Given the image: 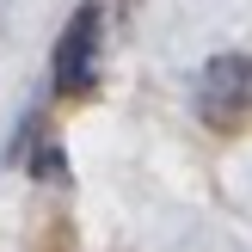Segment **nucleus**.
<instances>
[{
  "label": "nucleus",
  "mask_w": 252,
  "mask_h": 252,
  "mask_svg": "<svg viewBox=\"0 0 252 252\" xmlns=\"http://www.w3.org/2000/svg\"><path fill=\"white\" fill-rule=\"evenodd\" d=\"M191 105L203 117V129L216 135H240L252 123V56L240 49H221L197 68V86H191Z\"/></svg>",
  "instance_id": "nucleus-1"
},
{
  "label": "nucleus",
  "mask_w": 252,
  "mask_h": 252,
  "mask_svg": "<svg viewBox=\"0 0 252 252\" xmlns=\"http://www.w3.org/2000/svg\"><path fill=\"white\" fill-rule=\"evenodd\" d=\"M98 49H105V0H80L62 25L56 49H49V86L68 98L93 93L98 80Z\"/></svg>",
  "instance_id": "nucleus-2"
}]
</instances>
